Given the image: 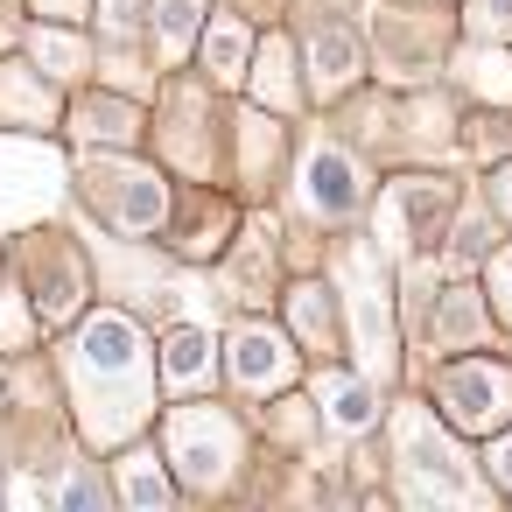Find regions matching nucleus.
I'll return each instance as SVG.
<instances>
[{
	"label": "nucleus",
	"mask_w": 512,
	"mask_h": 512,
	"mask_svg": "<svg viewBox=\"0 0 512 512\" xmlns=\"http://www.w3.org/2000/svg\"><path fill=\"white\" fill-rule=\"evenodd\" d=\"M491 470H498V484H512V435L491 442Z\"/></svg>",
	"instance_id": "obj_18"
},
{
	"label": "nucleus",
	"mask_w": 512,
	"mask_h": 512,
	"mask_svg": "<svg viewBox=\"0 0 512 512\" xmlns=\"http://www.w3.org/2000/svg\"><path fill=\"white\" fill-rule=\"evenodd\" d=\"M57 99L29 78V64H0V127H50Z\"/></svg>",
	"instance_id": "obj_6"
},
{
	"label": "nucleus",
	"mask_w": 512,
	"mask_h": 512,
	"mask_svg": "<svg viewBox=\"0 0 512 512\" xmlns=\"http://www.w3.org/2000/svg\"><path fill=\"white\" fill-rule=\"evenodd\" d=\"M71 386H78V414L92 442H120L141 428L148 414V351L141 330L127 316H92L71 344Z\"/></svg>",
	"instance_id": "obj_1"
},
{
	"label": "nucleus",
	"mask_w": 512,
	"mask_h": 512,
	"mask_svg": "<svg viewBox=\"0 0 512 512\" xmlns=\"http://www.w3.org/2000/svg\"><path fill=\"white\" fill-rule=\"evenodd\" d=\"M169 456H176V470L190 484H218L232 470V428H225V414H211V407L169 414Z\"/></svg>",
	"instance_id": "obj_4"
},
{
	"label": "nucleus",
	"mask_w": 512,
	"mask_h": 512,
	"mask_svg": "<svg viewBox=\"0 0 512 512\" xmlns=\"http://www.w3.org/2000/svg\"><path fill=\"white\" fill-rule=\"evenodd\" d=\"M351 64H358V57H351V36L323 29V36H316V78H323V85H344V78H351Z\"/></svg>",
	"instance_id": "obj_12"
},
{
	"label": "nucleus",
	"mask_w": 512,
	"mask_h": 512,
	"mask_svg": "<svg viewBox=\"0 0 512 512\" xmlns=\"http://www.w3.org/2000/svg\"><path fill=\"white\" fill-rule=\"evenodd\" d=\"M190 29H197V0H155V36H162L169 57H183Z\"/></svg>",
	"instance_id": "obj_11"
},
{
	"label": "nucleus",
	"mask_w": 512,
	"mask_h": 512,
	"mask_svg": "<svg viewBox=\"0 0 512 512\" xmlns=\"http://www.w3.org/2000/svg\"><path fill=\"white\" fill-rule=\"evenodd\" d=\"M323 414L358 435V428H372V393L358 379H323Z\"/></svg>",
	"instance_id": "obj_9"
},
{
	"label": "nucleus",
	"mask_w": 512,
	"mask_h": 512,
	"mask_svg": "<svg viewBox=\"0 0 512 512\" xmlns=\"http://www.w3.org/2000/svg\"><path fill=\"white\" fill-rule=\"evenodd\" d=\"M260 71H267V78H260V85H267V99H274V106H288V43H267V64H260Z\"/></svg>",
	"instance_id": "obj_14"
},
{
	"label": "nucleus",
	"mask_w": 512,
	"mask_h": 512,
	"mask_svg": "<svg viewBox=\"0 0 512 512\" xmlns=\"http://www.w3.org/2000/svg\"><path fill=\"white\" fill-rule=\"evenodd\" d=\"M491 288H498V316L512 323V253H498V260H491Z\"/></svg>",
	"instance_id": "obj_17"
},
{
	"label": "nucleus",
	"mask_w": 512,
	"mask_h": 512,
	"mask_svg": "<svg viewBox=\"0 0 512 512\" xmlns=\"http://www.w3.org/2000/svg\"><path fill=\"white\" fill-rule=\"evenodd\" d=\"M498 211L512 218V169H498Z\"/></svg>",
	"instance_id": "obj_20"
},
{
	"label": "nucleus",
	"mask_w": 512,
	"mask_h": 512,
	"mask_svg": "<svg viewBox=\"0 0 512 512\" xmlns=\"http://www.w3.org/2000/svg\"><path fill=\"white\" fill-rule=\"evenodd\" d=\"M239 64H246V29L239 22H218L211 29V71L218 78H239Z\"/></svg>",
	"instance_id": "obj_13"
},
{
	"label": "nucleus",
	"mask_w": 512,
	"mask_h": 512,
	"mask_svg": "<svg viewBox=\"0 0 512 512\" xmlns=\"http://www.w3.org/2000/svg\"><path fill=\"white\" fill-rule=\"evenodd\" d=\"M442 414L470 435H491L498 421H512V372L505 365H484V358H463L442 372Z\"/></svg>",
	"instance_id": "obj_3"
},
{
	"label": "nucleus",
	"mask_w": 512,
	"mask_h": 512,
	"mask_svg": "<svg viewBox=\"0 0 512 512\" xmlns=\"http://www.w3.org/2000/svg\"><path fill=\"white\" fill-rule=\"evenodd\" d=\"M120 484H127V505H134V512H169V477H162L148 456H127Z\"/></svg>",
	"instance_id": "obj_10"
},
{
	"label": "nucleus",
	"mask_w": 512,
	"mask_h": 512,
	"mask_svg": "<svg viewBox=\"0 0 512 512\" xmlns=\"http://www.w3.org/2000/svg\"><path fill=\"white\" fill-rule=\"evenodd\" d=\"M302 183H309V204H316L323 218H344V211H358V169H351V155H337V148H316V155H309V169H302Z\"/></svg>",
	"instance_id": "obj_5"
},
{
	"label": "nucleus",
	"mask_w": 512,
	"mask_h": 512,
	"mask_svg": "<svg viewBox=\"0 0 512 512\" xmlns=\"http://www.w3.org/2000/svg\"><path fill=\"white\" fill-rule=\"evenodd\" d=\"M36 57H43V64H57L64 78L78 71V43H71V36H36Z\"/></svg>",
	"instance_id": "obj_15"
},
{
	"label": "nucleus",
	"mask_w": 512,
	"mask_h": 512,
	"mask_svg": "<svg viewBox=\"0 0 512 512\" xmlns=\"http://www.w3.org/2000/svg\"><path fill=\"white\" fill-rule=\"evenodd\" d=\"M85 197H92L120 232H155V225L169 218V190H162V176L127 169V162H92V169H85Z\"/></svg>",
	"instance_id": "obj_2"
},
{
	"label": "nucleus",
	"mask_w": 512,
	"mask_h": 512,
	"mask_svg": "<svg viewBox=\"0 0 512 512\" xmlns=\"http://www.w3.org/2000/svg\"><path fill=\"white\" fill-rule=\"evenodd\" d=\"M211 372V337L197 330V323H176L169 337H162V379L169 386H197Z\"/></svg>",
	"instance_id": "obj_8"
},
{
	"label": "nucleus",
	"mask_w": 512,
	"mask_h": 512,
	"mask_svg": "<svg viewBox=\"0 0 512 512\" xmlns=\"http://www.w3.org/2000/svg\"><path fill=\"white\" fill-rule=\"evenodd\" d=\"M43 15H57V22H71V15H85V0H36Z\"/></svg>",
	"instance_id": "obj_19"
},
{
	"label": "nucleus",
	"mask_w": 512,
	"mask_h": 512,
	"mask_svg": "<svg viewBox=\"0 0 512 512\" xmlns=\"http://www.w3.org/2000/svg\"><path fill=\"white\" fill-rule=\"evenodd\" d=\"M232 379L239 386H274L288 379V344L274 330H239L232 337Z\"/></svg>",
	"instance_id": "obj_7"
},
{
	"label": "nucleus",
	"mask_w": 512,
	"mask_h": 512,
	"mask_svg": "<svg viewBox=\"0 0 512 512\" xmlns=\"http://www.w3.org/2000/svg\"><path fill=\"white\" fill-rule=\"evenodd\" d=\"M50 498H57V512H99V491H92L85 477H71V484H64V491H50Z\"/></svg>",
	"instance_id": "obj_16"
}]
</instances>
